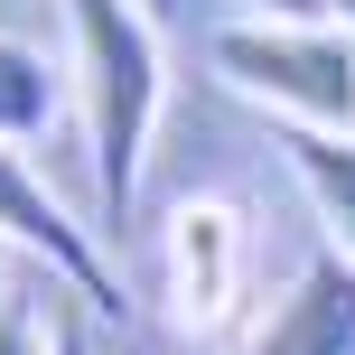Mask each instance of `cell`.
Returning a JSON list of instances; mask_svg holds the SVG:
<instances>
[{
    "mask_svg": "<svg viewBox=\"0 0 355 355\" xmlns=\"http://www.w3.org/2000/svg\"><path fill=\"white\" fill-rule=\"evenodd\" d=\"M0 355H66V327L37 318L28 290H0Z\"/></svg>",
    "mask_w": 355,
    "mask_h": 355,
    "instance_id": "8",
    "label": "cell"
},
{
    "mask_svg": "<svg viewBox=\"0 0 355 355\" xmlns=\"http://www.w3.org/2000/svg\"><path fill=\"white\" fill-rule=\"evenodd\" d=\"M215 75L300 131L355 141V28L346 19H234L215 28Z\"/></svg>",
    "mask_w": 355,
    "mask_h": 355,
    "instance_id": "2",
    "label": "cell"
},
{
    "mask_svg": "<svg viewBox=\"0 0 355 355\" xmlns=\"http://www.w3.org/2000/svg\"><path fill=\"white\" fill-rule=\"evenodd\" d=\"M37 131H56V75L37 47H19V37H0V141L28 150Z\"/></svg>",
    "mask_w": 355,
    "mask_h": 355,
    "instance_id": "7",
    "label": "cell"
},
{
    "mask_svg": "<svg viewBox=\"0 0 355 355\" xmlns=\"http://www.w3.org/2000/svg\"><path fill=\"white\" fill-rule=\"evenodd\" d=\"M262 19H355V0H252Z\"/></svg>",
    "mask_w": 355,
    "mask_h": 355,
    "instance_id": "9",
    "label": "cell"
},
{
    "mask_svg": "<svg viewBox=\"0 0 355 355\" xmlns=\"http://www.w3.org/2000/svg\"><path fill=\"white\" fill-rule=\"evenodd\" d=\"M66 28H75V103H85V141H94L103 234H122L168 112V56L141 0H66Z\"/></svg>",
    "mask_w": 355,
    "mask_h": 355,
    "instance_id": "1",
    "label": "cell"
},
{
    "mask_svg": "<svg viewBox=\"0 0 355 355\" xmlns=\"http://www.w3.org/2000/svg\"><path fill=\"white\" fill-rule=\"evenodd\" d=\"M0 243L37 252L47 281H66L94 318H131V281L112 271L103 225H75V206L28 168V150H19V141H0Z\"/></svg>",
    "mask_w": 355,
    "mask_h": 355,
    "instance_id": "4",
    "label": "cell"
},
{
    "mask_svg": "<svg viewBox=\"0 0 355 355\" xmlns=\"http://www.w3.org/2000/svg\"><path fill=\"white\" fill-rule=\"evenodd\" d=\"M159 290L187 337H234L252 309V234L225 196H178L159 234Z\"/></svg>",
    "mask_w": 355,
    "mask_h": 355,
    "instance_id": "3",
    "label": "cell"
},
{
    "mask_svg": "<svg viewBox=\"0 0 355 355\" xmlns=\"http://www.w3.org/2000/svg\"><path fill=\"white\" fill-rule=\"evenodd\" d=\"M243 355H355V262L337 243L290 271V290L262 309Z\"/></svg>",
    "mask_w": 355,
    "mask_h": 355,
    "instance_id": "5",
    "label": "cell"
},
{
    "mask_svg": "<svg viewBox=\"0 0 355 355\" xmlns=\"http://www.w3.org/2000/svg\"><path fill=\"white\" fill-rule=\"evenodd\" d=\"M271 141H281L290 178L309 187V206H318L327 243H337L346 262H355V141H346V131H300V122H281Z\"/></svg>",
    "mask_w": 355,
    "mask_h": 355,
    "instance_id": "6",
    "label": "cell"
},
{
    "mask_svg": "<svg viewBox=\"0 0 355 355\" xmlns=\"http://www.w3.org/2000/svg\"><path fill=\"white\" fill-rule=\"evenodd\" d=\"M66 355H94V346H85V337H75V327H66Z\"/></svg>",
    "mask_w": 355,
    "mask_h": 355,
    "instance_id": "10",
    "label": "cell"
}]
</instances>
